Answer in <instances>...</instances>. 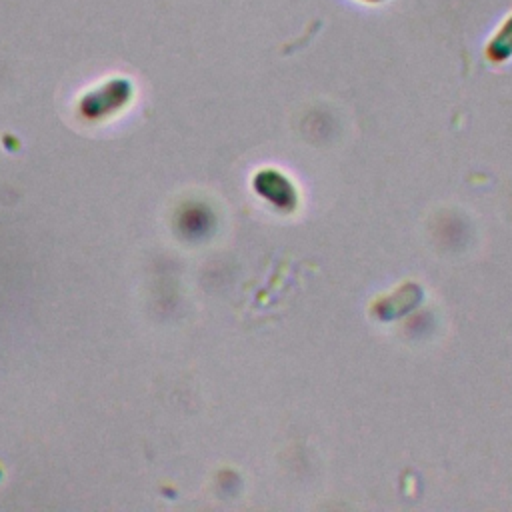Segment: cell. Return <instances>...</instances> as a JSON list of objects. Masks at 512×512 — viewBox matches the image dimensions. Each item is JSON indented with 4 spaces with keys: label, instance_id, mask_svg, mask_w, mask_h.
Instances as JSON below:
<instances>
[{
    "label": "cell",
    "instance_id": "6da1fadb",
    "mask_svg": "<svg viewBox=\"0 0 512 512\" xmlns=\"http://www.w3.org/2000/svg\"><path fill=\"white\" fill-rule=\"evenodd\" d=\"M134 96L132 82L128 78H110L102 86L84 94L80 102V112L88 120H100L110 114H116Z\"/></svg>",
    "mask_w": 512,
    "mask_h": 512
},
{
    "label": "cell",
    "instance_id": "7a4b0ae2",
    "mask_svg": "<svg viewBox=\"0 0 512 512\" xmlns=\"http://www.w3.org/2000/svg\"><path fill=\"white\" fill-rule=\"evenodd\" d=\"M486 56L496 64L512 58V12L506 14L486 42Z\"/></svg>",
    "mask_w": 512,
    "mask_h": 512
},
{
    "label": "cell",
    "instance_id": "3957f363",
    "mask_svg": "<svg viewBox=\"0 0 512 512\" xmlns=\"http://www.w3.org/2000/svg\"><path fill=\"white\" fill-rule=\"evenodd\" d=\"M356 2H362V4H368V6H380V4H386L390 0H356Z\"/></svg>",
    "mask_w": 512,
    "mask_h": 512
}]
</instances>
